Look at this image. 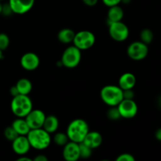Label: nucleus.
<instances>
[{
	"instance_id": "1",
	"label": "nucleus",
	"mask_w": 161,
	"mask_h": 161,
	"mask_svg": "<svg viewBox=\"0 0 161 161\" xmlns=\"http://www.w3.org/2000/svg\"><path fill=\"white\" fill-rule=\"evenodd\" d=\"M31 148L37 150H43L47 149L51 142L50 134L46 131L42 127L37 129H31L26 135Z\"/></svg>"
},
{
	"instance_id": "2",
	"label": "nucleus",
	"mask_w": 161,
	"mask_h": 161,
	"mask_svg": "<svg viewBox=\"0 0 161 161\" xmlns=\"http://www.w3.org/2000/svg\"><path fill=\"white\" fill-rule=\"evenodd\" d=\"M89 131V126L84 119H75L69 124L66 134L69 141L80 143L83 141Z\"/></svg>"
},
{
	"instance_id": "3",
	"label": "nucleus",
	"mask_w": 161,
	"mask_h": 161,
	"mask_svg": "<svg viewBox=\"0 0 161 161\" xmlns=\"http://www.w3.org/2000/svg\"><path fill=\"white\" fill-rule=\"evenodd\" d=\"M11 111L17 117L25 118L32 110L33 105L28 95L18 94L13 97L11 101Z\"/></svg>"
},
{
	"instance_id": "4",
	"label": "nucleus",
	"mask_w": 161,
	"mask_h": 161,
	"mask_svg": "<svg viewBox=\"0 0 161 161\" xmlns=\"http://www.w3.org/2000/svg\"><path fill=\"white\" fill-rule=\"evenodd\" d=\"M101 98L105 104L109 107L117 106L119 102L124 99L123 90L116 85L105 86L100 92Z\"/></svg>"
},
{
	"instance_id": "5",
	"label": "nucleus",
	"mask_w": 161,
	"mask_h": 161,
	"mask_svg": "<svg viewBox=\"0 0 161 161\" xmlns=\"http://www.w3.org/2000/svg\"><path fill=\"white\" fill-rule=\"evenodd\" d=\"M81 58V50L74 45L71 46L63 52L61 60V64L67 69H74L80 64Z\"/></svg>"
},
{
	"instance_id": "6",
	"label": "nucleus",
	"mask_w": 161,
	"mask_h": 161,
	"mask_svg": "<svg viewBox=\"0 0 161 161\" xmlns=\"http://www.w3.org/2000/svg\"><path fill=\"white\" fill-rule=\"evenodd\" d=\"M95 41L96 38L94 33L87 30H83L75 33L72 42L75 47L82 51L91 48L95 43Z\"/></svg>"
},
{
	"instance_id": "7",
	"label": "nucleus",
	"mask_w": 161,
	"mask_h": 161,
	"mask_svg": "<svg viewBox=\"0 0 161 161\" xmlns=\"http://www.w3.org/2000/svg\"><path fill=\"white\" fill-rule=\"evenodd\" d=\"M108 33L113 40L116 42L125 41L129 36V28L124 22H108Z\"/></svg>"
},
{
	"instance_id": "8",
	"label": "nucleus",
	"mask_w": 161,
	"mask_h": 161,
	"mask_svg": "<svg viewBox=\"0 0 161 161\" xmlns=\"http://www.w3.org/2000/svg\"><path fill=\"white\" fill-rule=\"evenodd\" d=\"M149 53L148 45L142 41H135L128 46L127 50V56L134 61H142L147 57Z\"/></svg>"
},
{
	"instance_id": "9",
	"label": "nucleus",
	"mask_w": 161,
	"mask_h": 161,
	"mask_svg": "<svg viewBox=\"0 0 161 161\" xmlns=\"http://www.w3.org/2000/svg\"><path fill=\"white\" fill-rule=\"evenodd\" d=\"M121 118L132 119L138 113V105L134 99H123L117 105Z\"/></svg>"
},
{
	"instance_id": "10",
	"label": "nucleus",
	"mask_w": 161,
	"mask_h": 161,
	"mask_svg": "<svg viewBox=\"0 0 161 161\" xmlns=\"http://www.w3.org/2000/svg\"><path fill=\"white\" fill-rule=\"evenodd\" d=\"M46 115L42 110L33 109L25 117L30 129H37L42 127Z\"/></svg>"
},
{
	"instance_id": "11",
	"label": "nucleus",
	"mask_w": 161,
	"mask_h": 161,
	"mask_svg": "<svg viewBox=\"0 0 161 161\" xmlns=\"http://www.w3.org/2000/svg\"><path fill=\"white\" fill-rule=\"evenodd\" d=\"M8 3L14 14H25L31 10L35 0H9Z\"/></svg>"
},
{
	"instance_id": "12",
	"label": "nucleus",
	"mask_w": 161,
	"mask_h": 161,
	"mask_svg": "<svg viewBox=\"0 0 161 161\" xmlns=\"http://www.w3.org/2000/svg\"><path fill=\"white\" fill-rule=\"evenodd\" d=\"M40 60L39 56L33 52L25 53L20 58V65L27 71H34L39 67Z\"/></svg>"
},
{
	"instance_id": "13",
	"label": "nucleus",
	"mask_w": 161,
	"mask_h": 161,
	"mask_svg": "<svg viewBox=\"0 0 161 161\" xmlns=\"http://www.w3.org/2000/svg\"><path fill=\"white\" fill-rule=\"evenodd\" d=\"M62 155L66 161H76L80 158V143L69 141L64 146Z\"/></svg>"
},
{
	"instance_id": "14",
	"label": "nucleus",
	"mask_w": 161,
	"mask_h": 161,
	"mask_svg": "<svg viewBox=\"0 0 161 161\" xmlns=\"http://www.w3.org/2000/svg\"><path fill=\"white\" fill-rule=\"evenodd\" d=\"M12 149L17 155H25L29 152L31 146L26 135H19L12 142Z\"/></svg>"
},
{
	"instance_id": "15",
	"label": "nucleus",
	"mask_w": 161,
	"mask_h": 161,
	"mask_svg": "<svg viewBox=\"0 0 161 161\" xmlns=\"http://www.w3.org/2000/svg\"><path fill=\"white\" fill-rule=\"evenodd\" d=\"M102 136L97 131H89L82 142L92 149L99 147L102 143Z\"/></svg>"
},
{
	"instance_id": "16",
	"label": "nucleus",
	"mask_w": 161,
	"mask_h": 161,
	"mask_svg": "<svg viewBox=\"0 0 161 161\" xmlns=\"http://www.w3.org/2000/svg\"><path fill=\"white\" fill-rule=\"evenodd\" d=\"M136 77L133 73L125 72L119 79V86L123 90H130L135 87L136 84Z\"/></svg>"
},
{
	"instance_id": "17",
	"label": "nucleus",
	"mask_w": 161,
	"mask_h": 161,
	"mask_svg": "<svg viewBox=\"0 0 161 161\" xmlns=\"http://www.w3.org/2000/svg\"><path fill=\"white\" fill-rule=\"evenodd\" d=\"M59 127V120L58 117L53 115L46 116L45 120H44L42 128L50 134H53L58 130Z\"/></svg>"
},
{
	"instance_id": "18",
	"label": "nucleus",
	"mask_w": 161,
	"mask_h": 161,
	"mask_svg": "<svg viewBox=\"0 0 161 161\" xmlns=\"http://www.w3.org/2000/svg\"><path fill=\"white\" fill-rule=\"evenodd\" d=\"M11 126L14 127V130L17 131V133L19 135H27L28 132L30 131V130H31L25 118L17 117L12 123Z\"/></svg>"
},
{
	"instance_id": "19",
	"label": "nucleus",
	"mask_w": 161,
	"mask_h": 161,
	"mask_svg": "<svg viewBox=\"0 0 161 161\" xmlns=\"http://www.w3.org/2000/svg\"><path fill=\"white\" fill-rule=\"evenodd\" d=\"M124 16V10H123L122 7H120L119 5L111 6V7H109V9L108 11V21H121Z\"/></svg>"
},
{
	"instance_id": "20",
	"label": "nucleus",
	"mask_w": 161,
	"mask_h": 161,
	"mask_svg": "<svg viewBox=\"0 0 161 161\" xmlns=\"http://www.w3.org/2000/svg\"><path fill=\"white\" fill-rule=\"evenodd\" d=\"M75 32L71 28H63L58 34V39L61 43L69 44L73 42Z\"/></svg>"
},
{
	"instance_id": "21",
	"label": "nucleus",
	"mask_w": 161,
	"mask_h": 161,
	"mask_svg": "<svg viewBox=\"0 0 161 161\" xmlns=\"http://www.w3.org/2000/svg\"><path fill=\"white\" fill-rule=\"evenodd\" d=\"M17 90H18L19 94H24V95H28L32 90V83L28 79L21 78L16 83Z\"/></svg>"
},
{
	"instance_id": "22",
	"label": "nucleus",
	"mask_w": 161,
	"mask_h": 161,
	"mask_svg": "<svg viewBox=\"0 0 161 161\" xmlns=\"http://www.w3.org/2000/svg\"><path fill=\"white\" fill-rule=\"evenodd\" d=\"M140 39L141 41L146 45H149L153 40V32L149 28H145L142 30L140 33Z\"/></svg>"
},
{
	"instance_id": "23",
	"label": "nucleus",
	"mask_w": 161,
	"mask_h": 161,
	"mask_svg": "<svg viewBox=\"0 0 161 161\" xmlns=\"http://www.w3.org/2000/svg\"><path fill=\"white\" fill-rule=\"evenodd\" d=\"M53 141H54L55 144H57L58 146H64L69 142V138L66 133L58 132V133L55 134L54 137H53Z\"/></svg>"
},
{
	"instance_id": "24",
	"label": "nucleus",
	"mask_w": 161,
	"mask_h": 161,
	"mask_svg": "<svg viewBox=\"0 0 161 161\" xmlns=\"http://www.w3.org/2000/svg\"><path fill=\"white\" fill-rule=\"evenodd\" d=\"M92 150L91 148L86 146L83 142L80 143V156L82 159H88L92 155Z\"/></svg>"
},
{
	"instance_id": "25",
	"label": "nucleus",
	"mask_w": 161,
	"mask_h": 161,
	"mask_svg": "<svg viewBox=\"0 0 161 161\" xmlns=\"http://www.w3.org/2000/svg\"><path fill=\"white\" fill-rule=\"evenodd\" d=\"M4 136L9 141L13 142L15 138H17L19 136L18 134L17 133L15 130L14 129V127L12 126H9L7 127L4 130Z\"/></svg>"
},
{
	"instance_id": "26",
	"label": "nucleus",
	"mask_w": 161,
	"mask_h": 161,
	"mask_svg": "<svg viewBox=\"0 0 161 161\" xmlns=\"http://www.w3.org/2000/svg\"><path fill=\"white\" fill-rule=\"evenodd\" d=\"M107 116L111 120H117V119H120L121 116L117 106L110 107L109 109L108 110V113H107Z\"/></svg>"
},
{
	"instance_id": "27",
	"label": "nucleus",
	"mask_w": 161,
	"mask_h": 161,
	"mask_svg": "<svg viewBox=\"0 0 161 161\" xmlns=\"http://www.w3.org/2000/svg\"><path fill=\"white\" fill-rule=\"evenodd\" d=\"M9 45V38L6 33H0V50H5Z\"/></svg>"
},
{
	"instance_id": "28",
	"label": "nucleus",
	"mask_w": 161,
	"mask_h": 161,
	"mask_svg": "<svg viewBox=\"0 0 161 161\" xmlns=\"http://www.w3.org/2000/svg\"><path fill=\"white\" fill-rule=\"evenodd\" d=\"M116 161H135V158L130 153H122L117 157Z\"/></svg>"
},
{
	"instance_id": "29",
	"label": "nucleus",
	"mask_w": 161,
	"mask_h": 161,
	"mask_svg": "<svg viewBox=\"0 0 161 161\" xmlns=\"http://www.w3.org/2000/svg\"><path fill=\"white\" fill-rule=\"evenodd\" d=\"M123 96H124V99H134L135 93H134L133 89L123 91Z\"/></svg>"
},
{
	"instance_id": "30",
	"label": "nucleus",
	"mask_w": 161,
	"mask_h": 161,
	"mask_svg": "<svg viewBox=\"0 0 161 161\" xmlns=\"http://www.w3.org/2000/svg\"><path fill=\"white\" fill-rule=\"evenodd\" d=\"M102 2L105 6H107L108 7H111V6L119 5L122 2V0H102Z\"/></svg>"
},
{
	"instance_id": "31",
	"label": "nucleus",
	"mask_w": 161,
	"mask_h": 161,
	"mask_svg": "<svg viewBox=\"0 0 161 161\" xmlns=\"http://www.w3.org/2000/svg\"><path fill=\"white\" fill-rule=\"evenodd\" d=\"M13 13L12 9H11L10 6H9V3H6L5 5H3V9H2V14H4L5 16L10 15Z\"/></svg>"
},
{
	"instance_id": "32",
	"label": "nucleus",
	"mask_w": 161,
	"mask_h": 161,
	"mask_svg": "<svg viewBox=\"0 0 161 161\" xmlns=\"http://www.w3.org/2000/svg\"><path fill=\"white\" fill-rule=\"evenodd\" d=\"M83 3L87 6H94L97 3L98 0H83Z\"/></svg>"
},
{
	"instance_id": "33",
	"label": "nucleus",
	"mask_w": 161,
	"mask_h": 161,
	"mask_svg": "<svg viewBox=\"0 0 161 161\" xmlns=\"http://www.w3.org/2000/svg\"><path fill=\"white\" fill-rule=\"evenodd\" d=\"M9 92H10V94L13 96V97H15V96L18 95L19 94L18 90H17L16 85L15 86H13L12 87L10 88V90H9Z\"/></svg>"
},
{
	"instance_id": "34",
	"label": "nucleus",
	"mask_w": 161,
	"mask_h": 161,
	"mask_svg": "<svg viewBox=\"0 0 161 161\" xmlns=\"http://www.w3.org/2000/svg\"><path fill=\"white\" fill-rule=\"evenodd\" d=\"M34 161H47L48 160V158L46 157L45 155H38L37 157H35L33 159Z\"/></svg>"
},
{
	"instance_id": "35",
	"label": "nucleus",
	"mask_w": 161,
	"mask_h": 161,
	"mask_svg": "<svg viewBox=\"0 0 161 161\" xmlns=\"http://www.w3.org/2000/svg\"><path fill=\"white\" fill-rule=\"evenodd\" d=\"M155 138H157L158 141L161 142V128L157 129V131L155 133Z\"/></svg>"
},
{
	"instance_id": "36",
	"label": "nucleus",
	"mask_w": 161,
	"mask_h": 161,
	"mask_svg": "<svg viewBox=\"0 0 161 161\" xmlns=\"http://www.w3.org/2000/svg\"><path fill=\"white\" fill-rule=\"evenodd\" d=\"M25 155H21L20 157L17 159V161H31V159H30L29 157H24Z\"/></svg>"
},
{
	"instance_id": "37",
	"label": "nucleus",
	"mask_w": 161,
	"mask_h": 161,
	"mask_svg": "<svg viewBox=\"0 0 161 161\" xmlns=\"http://www.w3.org/2000/svg\"><path fill=\"white\" fill-rule=\"evenodd\" d=\"M3 50H0V61H1V60H2V58H3Z\"/></svg>"
},
{
	"instance_id": "38",
	"label": "nucleus",
	"mask_w": 161,
	"mask_h": 161,
	"mask_svg": "<svg viewBox=\"0 0 161 161\" xmlns=\"http://www.w3.org/2000/svg\"><path fill=\"white\" fill-rule=\"evenodd\" d=\"M2 9H3V4H2L1 1H0V14H2Z\"/></svg>"
},
{
	"instance_id": "39",
	"label": "nucleus",
	"mask_w": 161,
	"mask_h": 161,
	"mask_svg": "<svg viewBox=\"0 0 161 161\" xmlns=\"http://www.w3.org/2000/svg\"><path fill=\"white\" fill-rule=\"evenodd\" d=\"M159 102H160V106H161V97L160 98V100H159Z\"/></svg>"
},
{
	"instance_id": "40",
	"label": "nucleus",
	"mask_w": 161,
	"mask_h": 161,
	"mask_svg": "<svg viewBox=\"0 0 161 161\" xmlns=\"http://www.w3.org/2000/svg\"><path fill=\"white\" fill-rule=\"evenodd\" d=\"M0 1H3V0H0Z\"/></svg>"
}]
</instances>
